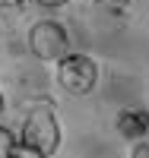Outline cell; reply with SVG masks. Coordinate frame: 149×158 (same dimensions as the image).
Here are the masks:
<instances>
[{"label": "cell", "instance_id": "cell-1", "mask_svg": "<svg viewBox=\"0 0 149 158\" xmlns=\"http://www.w3.org/2000/svg\"><path fill=\"white\" fill-rule=\"evenodd\" d=\"M22 142H29L32 149L45 152L48 158L60 149V127H57V117H54V108L45 101V104H35L29 111L22 123Z\"/></svg>", "mask_w": 149, "mask_h": 158}, {"label": "cell", "instance_id": "cell-2", "mask_svg": "<svg viewBox=\"0 0 149 158\" xmlns=\"http://www.w3.org/2000/svg\"><path fill=\"white\" fill-rule=\"evenodd\" d=\"M57 82L67 95H89L99 82V63L86 54H64L57 60Z\"/></svg>", "mask_w": 149, "mask_h": 158}, {"label": "cell", "instance_id": "cell-3", "mask_svg": "<svg viewBox=\"0 0 149 158\" xmlns=\"http://www.w3.org/2000/svg\"><path fill=\"white\" fill-rule=\"evenodd\" d=\"M67 44H70V35L60 22H35L29 29V51L38 60H60L67 54Z\"/></svg>", "mask_w": 149, "mask_h": 158}, {"label": "cell", "instance_id": "cell-4", "mask_svg": "<svg viewBox=\"0 0 149 158\" xmlns=\"http://www.w3.org/2000/svg\"><path fill=\"white\" fill-rule=\"evenodd\" d=\"M114 127L124 139L137 142L149 133V111L146 108H121L117 117H114Z\"/></svg>", "mask_w": 149, "mask_h": 158}, {"label": "cell", "instance_id": "cell-5", "mask_svg": "<svg viewBox=\"0 0 149 158\" xmlns=\"http://www.w3.org/2000/svg\"><path fill=\"white\" fill-rule=\"evenodd\" d=\"M10 158H48V155L38 152V149H32L29 142H16V146H13V152H10Z\"/></svg>", "mask_w": 149, "mask_h": 158}, {"label": "cell", "instance_id": "cell-6", "mask_svg": "<svg viewBox=\"0 0 149 158\" xmlns=\"http://www.w3.org/2000/svg\"><path fill=\"white\" fill-rule=\"evenodd\" d=\"M130 0H99V10L102 13H111V16H121V13H127Z\"/></svg>", "mask_w": 149, "mask_h": 158}, {"label": "cell", "instance_id": "cell-7", "mask_svg": "<svg viewBox=\"0 0 149 158\" xmlns=\"http://www.w3.org/2000/svg\"><path fill=\"white\" fill-rule=\"evenodd\" d=\"M13 146H16V136H13L7 127H0V158H10Z\"/></svg>", "mask_w": 149, "mask_h": 158}, {"label": "cell", "instance_id": "cell-8", "mask_svg": "<svg viewBox=\"0 0 149 158\" xmlns=\"http://www.w3.org/2000/svg\"><path fill=\"white\" fill-rule=\"evenodd\" d=\"M130 158H149V142H143V139H137V146H133V152H130Z\"/></svg>", "mask_w": 149, "mask_h": 158}, {"label": "cell", "instance_id": "cell-9", "mask_svg": "<svg viewBox=\"0 0 149 158\" xmlns=\"http://www.w3.org/2000/svg\"><path fill=\"white\" fill-rule=\"evenodd\" d=\"M38 3H42L45 10H60V6H67V3H70V0H38Z\"/></svg>", "mask_w": 149, "mask_h": 158}, {"label": "cell", "instance_id": "cell-10", "mask_svg": "<svg viewBox=\"0 0 149 158\" xmlns=\"http://www.w3.org/2000/svg\"><path fill=\"white\" fill-rule=\"evenodd\" d=\"M25 3V0H0V6H3V10H19Z\"/></svg>", "mask_w": 149, "mask_h": 158}, {"label": "cell", "instance_id": "cell-11", "mask_svg": "<svg viewBox=\"0 0 149 158\" xmlns=\"http://www.w3.org/2000/svg\"><path fill=\"white\" fill-rule=\"evenodd\" d=\"M0 114H3V95H0Z\"/></svg>", "mask_w": 149, "mask_h": 158}]
</instances>
